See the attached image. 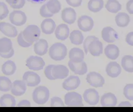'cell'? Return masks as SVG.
I'll return each instance as SVG.
<instances>
[{
    "label": "cell",
    "instance_id": "7c38bea8",
    "mask_svg": "<svg viewBox=\"0 0 133 112\" xmlns=\"http://www.w3.org/2000/svg\"><path fill=\"white\" fill-rule=\"evenodd\" d=\"M81 80L78 76H70L63 83V88L67 91L76 89L80 86Z\"/></svg>",
    "mask_w": 133,
    "mask_h": 112
},
{
    "label": "cell",
    "instance_id": "f35d334b",
    "mask_svg": "<svg viewBox=\"0 0 133 112\" xmlns=\"http://www.w3.org/2000/svg\"><path fill=\"white\" fill-rule=\"evenodd\" d=\"M9 11L7 5L3 2H0V20L7 18Z\"/></svg>",
    "mask_w": 133,
    "mask_h": 112
},
{
    "label": "cell",
    "instance_id": "30bf717a",
    "mask_svg": "<svg viewBox=\"0 0 133 112\" xmlns=\"http://www.w3.org/2000/svg\"><path fill=\"white\" fill-rule=\"evenodd\" d=\"M23 80L27 86L35 87L37 86L41 82L40 76L36 73L32 71H27L24 73L23 76Z\"/></svg>",
    "mask_w": 133,
    "mask_h": 112
},
{
    "label": "cell",
    "instance_id": "1f68e13d",
    "mask_svg": "<svg viewBox=\"0 0 133 112\" xmlns=\"http://www.w3.org/2000/svg\"><path fill=\"white\" fill-rule=\"evenodd\" d=\"M122 66L128 72H133V56L125 55L122 59Z\"/></svg>",
    "mask_w": 133,
    "mask_h": 112
},
{
    "label": "cell",
    "instance_id": "bcb514c9",
    "mask_svg": "<svg viewBox=\"0 0 133 112\" xmlns=\"http://www.w3.org/2000/svg\"><path fill=\"white\" fill-rule=\"evenodd\" d=\"M126 9L128 13L133 14V0H129L127 3Z\"/></svg>",
    "mask_w": 133,
    "mask_h": 112
},
{
    "label": "cell",
    "instance_id": "ffe728a7",
    "mask_svg": "<svg viewBox=\"0 0 133 112\" xmlns=\"http://www.w3.org/2000/svg\"><path fill=\"white\" fill-rule=\"evenodd\" d=\"M70 34V29L68 26L64 24H60L56 28L55 34L58 40H65L68 39Z\"/></svg>",
    "mask_w": 133,
    "mask_h": 112
},
{
    "label": "cell",
    "instance_id": "ee69618b",
    "mask_svg": "<svg viewBox=\"0 0 133 112\" xmlns=\"http://www.w3.org/2000/svg\"><path fill=\"white\" fill-rule=\"evenodd\" d=\"M67 4L72 7H80L82 5V0H66Z\"/></svg>",
    "mask_w": 133,
    "mask_h": 112
},
{
    "label": "cell",
    "instance_id": "7bdbcfd3",
    "mask_svg": "<svg viewBox=\"0 0 133 112\" xmlns=\"http://www.w3.org/2000/svg\"><path fill=\"white\" fill-rule=\"evenodd\" d=\"M54 65H49L47 66L44 70V73L47 78L50 80H55V78L52 75V69Z\"/></svg>",
    "mask_w": 133,
    "mask_h": 112
},
{
    "label": "cell",
    "instance_id": "d6986e66",
    "mask_svg": "<svg viewBox=\"0 0 133 112\" xmlns=\"http://www.w3.org/2000/svg\"><path fill=\"white\" fill-rule=\"evenodd\" d=\"M117 99L116 96L112 93L104 94L101 99V104L103 107H113L116 105Z\"/></svg>",
    "mask_w": 133,
    "mask_h": 112
},
{
    "label": "cell",
    "instance_id": "8fae6325",
    "mask_svg": "<svg viewBox=\"0 0 133 112\" xmlns=\"http://www.w3.org/2000/svg\"><path fill=\"white\" fill-rule=\"evenodd\" d=\"M102 37L107 42L113 43L118 39V34L112 27L107 26L103 29Z\"/></svg>",
    "mask_w": 133,
    "mask_h": 112
},
{
    "label": "cell",
    "instance_id": "484cf974",
    "mask_svg": "<svg viewBox=\"0 0 133 112\" xmlns=\"http://www.w3.org/2000/svg\"><path fill=\"white\" fill-rule=\"evenodd\" d=\"M115 21L117 25L120 27L128 26L130 22L129 16L125 13H119L115 17Z\"/></svg>",
    "mask_w": 133,
    "mask_h": 112
},
{
    "label": "cell",
    "instance_id": "836d02e7",
    "mask_svg": "<svg viewBox=\"0 0 133 112\" xmlns=\"http://www.w3.org/2000/svg\"><path fill=\"white\" fill-rule=\"evenodd\" d=\"M46 6L48 10L53 14L58 13L61 9V4L58 0H49Z\"/></svg>",
    "mask_w": 133,
    "mask_h": 112
},
{
    "label": "cell",
    "instance_id": "ba28073f",
    "mask_svg": "<svg viewBox=\"0 0 133 112\" xmlns=\"http://www.w3.org/2000/svg\"><path fill=\"white\" fill-rule=\"evenodd\" d=\"M83 98L87 103L92 106L97 105L100 100L99 93L94 89L86 90L83 94Z\"/></svg>",
    "mask_w": 133,
    "mask_h": 112
},
{
    "label": "cell",
    "instance_id": "7dc6e473",
    "mask_svg": "<svg viewBox=\"0 0 133 112\" xmlns=\"http://www.w3.org/2000/svg\"><path fill=\"white\" fill-rule=\"evenodd\" d=\"M14 54V50L13 49L9 53H0V56L4 58H10L13 56Z\"/></svg>",
    "mask_w": 133,
    "mask_h": 112
},
{
    "label": "cell",
    "instance_id": "b9f144b4",
    "mask_svg": "<svg viewBox=\"0 0 133 112\" xmlns=\"http://www.w3.org/2000/svg\"><path fill=\"white\" fill-rule=\"evenodd\" d=\"M99 39L97 37H96L95 36H93V35H91V36H88L85 40L84 41L83 43V47H84V51L85 52V53L87 54L88 52V46L90 44V43L93 41L94 40H98Z\"/></svg>",
    "mask_w": 133,
    "mask_h": 112
},
{
    "label": "cell",
    "instance_id": "f546056e",
    "mask_svg": "<svg viewBox=\"0 0 133 112\" xmlns=\"http://www.w3.org/2000/svg\"><path fill=\"white\" fill-rule=\"evenodd\" d=\"M70 40L71 43L75 45H81L84 40V36L79 30H74L70 35Z\"/></svg>",
    "mask_w": 133,
    "mask_h": 112
},
{
    "label": "cell",
    "instance_id": "83f0119b",
    "mask_svg": "<svg viewBox=\"0 0 133 112\" xmlns=\"http://www.w3.org/2000/svg\"><path fill=\"white\" fill-rule=\"evenodd\" d=\"M16 101L13 96L5 94L0 98V106L5 107H13L16 105Z\"/></svg>",
    "mask_w": 133,
    "mask_h": 112
},
{
    "label": "cell",
    "instance_id": "c3c4849f",
    "mask_svg": "<svg viewBox=\"0 0 133 112\" xmlns=\"http://www.w3.org/2000/svg\"><path fill=\"white\" fill-rule=\"evenodd\" d=\"M17 106L19 107H31V103L28 100H23L19 103Z\"/></svg>",
    "mask_w": 133,
    "mask_h": 112
},
{
    "label": "cell",
    "instance_id": "7402d4cb",
    "mask_svg": "<svg viewBox=\"0 0 133 112\" xmlns=\"http://www.w3.org/2000/svg\"><path fill=\"white\" fill-rule=\"evenodd\" d=\"M48 43L46 40L43 39L38 40L34 44V52L38 55L43 56L48 52Z\"/></svg>",
    "mask_w": 133,
    "mask_h": 112
},
{
    "label": "cell",
    "instance_id": "d6a6232c",
    "mask_svg": "<svg viewBox=\"0 0 133 112\" xmlns=\"http://www.w3.org/2000/svg\"><path fill=\"white\" fill-rule=\"evenodd\" d=\"M13 49V44L11 40L7 38H3L0 39V53H9Z\"/></svg>",
    "mask_w": 133,
    "mask_h": 112
},
{
    "label": "cell",
    "instance_id": "e575fe53",
    "mask_svg": "<svg viewBox=\"0 0 133 112\" xmlns=\"http://www.w3.org/2000/svg\"><path fill=\"white\" fill-rule=\"evenodd\" d=\"M12 84L11 81L7 77L0 76V91H9L11 90Z\"/></svg>",
    "mask_w": 133,
    "mask_h": 112
},
{
    "label": "cell",
    "instance_id": "f6af8a7d",
    "mask_svg": "<svg viewBox=\"0 0 133 112\" xmlns=\"http://www.w3.org/2000/svg\"><path fill=\"white\" fill-rule=\"evenodd\" d=\"M126 41L129 45L133 46V32H130L127 35Z\"/></svg>",
    "mask_w": 133,
    "mask_h": 112
},
{
    "label": "cell",
    "instance_id": "8992f818",
    "mask_svg": "<svg viewBox=\"0 0 133 112\" xmlns=\"http://www.w3.org/2000/svg\"><path fill=\"white\" fill-rule=\"evenodd\" d=\"M9 19L12 23L16 26H22L25 24L27 18L25 13L21 11H14L10 14Z\"/></svg>",
    "mask_w": 133,
    "mask_h": 112
},
{
    "label": "cell",
    "instance_id": "6da1fadb",
    "mask_svg": "<svg viewBox=\"0 0 133 112\" xmlns=\"http://www.w3.org/2000/svg\"><path fill=\"white\" fill-rule=\"evenodd\" d=\"M50 57L55 61L64 59L67 54V48L62 43L57 42L53 44L49 49Z\"/></svg>",
    "mask_w": 133,
    "mask_h": 112
},
{
    "label": "cell",
    "instance_id": "3957f363",
    "mask_svg": "<svg viewBox=\"0 0 133 112\" xmlns=\"http://www.w3.org/2000/svg\"><path fill=\"white\" fill-rule=\"evenodd\" d=\"M23 35L28 42L34 43L39 39L41 30L40 28L36 25H29L23 31Z\"/></svg>",
    "mask_w": 133,
    "mask_h": 112
},
{
    "label": "cell",
    "instance_id": "d4e9b609",
    "mask_svg": "<svg viewBox=\"0 0 133 112\" xmlns=\"http://www.w3.org/2000/svg\"><path fill=\"white\" fill-rule=\"evenodd\" d=\"M105 54L109 59L116 60L119 57L120 50L118 46L115 44H109L105 47L104 50Z\"/></svg>",
    "mask_w": 133,
    "mask_h": 112
},
{
    "label": "cell",
    "instance_id": "4316f807",
    "mask_svg": "<svg viewBox=\"0 0 133 112\" xmlns=\"http://www.w3.org/2000/svg\"><path fill=\"white\" fill-rule=\"evenodd\" d=\"M17 69V66L13 61L8 60L4 63L2 66V71L7 76H10L14 74Z\"/></svg>",
    "mask_w": 133,
    "mask_h": 112
},
{
    "label": "cell",
    "instance_id": "2e32d148",
    "mask_svg": "<svg viewBox=\"0 0 133 112\" xmlns=\"http://www.w3.org/2000/svg\"><path fill=\"white\" fill-rule=\"evenodd\" d=\"M0 31L10 38H15L18 35L17 28L12 25L6 22L0 23Z\"/></svg>",
    "mask_w": 133,
    "mask_h": 112
},
{
    "label": "cell",
    "instance_id": "9c48e42d",
    "mask_svg": "<svg viewBox=\"0 0 133 112\" xmlns=\"http://www.w3.org/2000/svg\"><path fill=\"white\" fill-rule=\"evenodd\" d=\"M94 25L93 19L88 16H82L78 20V26L81 31L88 32L92 29Z\"/></svg>",
    "mask_w": 133,
    "mask_h": 112
},
{
    "label": "cell",
    "instance_id": "ab89813d",
    "mask_svg": "<svg viewBox=\"0 0 133 112\" xmlns=\"http://www.w3.org/2000/svg\"><path fill=\"white\" fill-rule=\"evenodd\" d=\"M51 106L52 107H64V104L60 98L54 97L51 100Z\"/></svg>",
    "mask_w": 133,
    "mask_h": 112
},
{
    "label": "cell",
    "instance_id": "7a4b0ae2",
    "mask_svg": "<svg viewBox=\"0 0 133 112\" xmlns=\"http://www.w3.org/2000/svg\"><path fill=\"white\" fill-rule=\"evenodd\" d=\"M49 97V90L45 86H40L37 87L33 93V100L37 104H45L48 101Z\"/></svg>",
    "mask_w": 133,
    "mask_h": 112
},
{
    "label": "cell",
    "instance_id": "60d3db41",
    "mask_svg": "<svg viewBox=\"0 0 133 112\" xmlns=\"http://www.w3.org/2000/svg\"><path fill=\"white\" fill-rule=\"evenodd\" d=\"M40 13L41 16L43 18H50L54 16L53 14L50 12L48 10L46 4L43 5L40 8Z\"/></svg>",
    "mask_w": 133,
    "mask_h": 112
},
{
    "label": "cell",
    "instance_id": "8d00e7d4",
    "mask_svg": "<svg viewBox=\"0 0 133 112\" xmlns=\"http://www.w3.org/2000/svg\"><path fill=\"white\" fill-rule=\"evenodd\" d=\"M124 95L127 99L133 101V84L126 85L124 89Z\"/></svg>",
    "mask_w": 133,
    "mask_h": 112
},
{
    "label": "cell",
    "instance_id": "44dd1931",
    "mask_svg": "<svg viewBox=\"0 0 133 112\" xmlns=\"http://www.w3.org/2000/svg\"><path fill=\"white\" fill-rule=\"evenodd\" d=\"M106 70L109 76L112 78H116L121 74L122 69L117 62H111L107 65Z\"/></svg>",
    "mask_w": 133,
    "mask_h": 112
},
{
    "label": "cell",
    "instance_id": "5bb4252c",
    "mask_svg": "<svg viewBox=\"0 0 133 112\" xmlns=\"http://www.w3.org/2000/svg\"><path fill=\"white\" fill-rule=\"evenodd\" d=\"M61 17L64 22L68 24L72 25L76 20L77 14L73 8H66L62 11Z\"/></svg>",
    "mask_w": 133,
    "mask_h": 112
},
{
    "label": "cell",
    "instance_id": "52a82bcc",
    "mask_svg": "<svg viewBox=\"0 0 133 112\" xmlns=\"http://www.w3.org/2000/svg\"><path fill=\"white\" fill-rule=\"evenodd\" d=\"M87 82L94 87H102L105 84V80L103 77L98 73L91 72L87 76Z\"/></svg>",
    "mask_w": 133,
    "mask_h": 112
},
{
    "label": "cell",
    "instance_id": "74e56055",
    "mask_svg": "<svg viewBox=\"0 0 133 112\" xmlns=\"http://www.w3.org/2000/svg\"><path fill=\"white\" fill-rule=\"evenodd\" d=\"M17 41L20 46L23 47H29L31 46L33 43L28 42L26 40H25L23 35V32H21L17 38Z\"/></svg>",
    "mask_w": 133,
    "mask_h": 112
},
{
    "label": "cell",
    "instance_id": "d590c367",
    "mask_svg": "<svg viewBox=\"0 0 133 112\" xmlns=\"http://www.w3.org/2000/svg\"><path fill=\"white\" fill-rule=\"evenodd\" d=\"M6 1L14 9H20L25 4V0H6Z\"/></svg>",
    "mask_w": 133,
    "mask_h": 112
},
{
    "label": "cell",
    "instance_id": "f907efd6",
    "mask_svg": "<svg viewBox=\"0 0 133 112\" xmlns=\"http://www.w3.org/2000/svg\"><path fill=\"white\" fill-rule=\"evenodd\" d=\"M29 2H31L33 3H42L44 2H45L46 0H28Z\"/></svg>",
    "mask_w": 133,
    "mask_h": 112
},
{
    "label": "cell",
    "instance_id": "5b68a950",
    "mask_svg": "<svg viewBox=\"0 0 133 112\" xmlns=\"http://www.w3.org/2000/svg\"><path fill=\"white\" fill-rule=\"evenodd\" d=\"M26 65L29 69L39 71L43 69L45 62L43 59L38 56H31L26 60Z\"/></svg>",
    "mask_w": 133,
    "mask_h": 112
},
{
    "label": "cell",
    "instance_id": "ac0fdd59",
    "mask_svg": "<svg viewBox=\"0 0 133 112\" xmlns=\"http://www.w3.org/2000/svg\"><path fill=\"white\" fill-rule=\"evenodd\" d=\"M103 44L99 39L94 40L88 46V51L94 56H99L103 53Z\"/></svg>",
    "mask_w": 133,
    "mask_h": 112
},
{
    "label": "cell",
    "instance_id": "cb8c5ba5",
    "mask_svg": "<svg viewBox=\"0 0 133 112\" xmlns=\"http://www.w3.org/2000/svg\"><path fill=\"white\" fill-rule=\"evenodd\" d=\"M56 27V25L55 21L51 19L44 20L41 25L42 32L46 34H51L53 33Z\"/></svg>",
    "mask_w": 133,
    "mask_h": 112
},
{
    "label": "cell",
    "instance_id": "e0dca14e",
    "mask_svg": "<svg viewBox=\"0 0 133 112\" xmlns=\"http://www.w3.org/2000/svg\"><path fill=\"white\" fill-rule=\"evenodd\" d=\"M69 71L66 66L63 65H54L52 69V75L55 79H63L69 75Z\"/></svg>",
    "mask_w": 133,
    "mask_h": 112
},
{
    "label": "cell",
    "instance_id": "4fadbf2b",
    "mask_svg": "<svg viewBox=\"0 0 133 112\" xmlns=\"http://www.w3.org/2000/svg\"><path fill=\"white\" fill-rule=\"evenodd\" d=\"M27 90V85L23 80H16L12 84L11 88L12 94L16 96L24 95Z\"/></svg>",
    "mask_w": 133,
    "mask_h": 112
},
{
    "label": "cell",
    "instance_id": "681fc988",
    "mask_svg": "<svg viewBox=\"0 0 133 112\" xmlns=\"http://www.w3.org/2000/svg\"><path fill=\"white\" fill-rule=\"evenodd\" d=\"M119 107H132V105L128 101H124L120 103V104L119 105Z\"/></svg>",
    "mask_w": 133,
    "mask_h": 112
},
{
    "label": "cell",
    "instance_id": "9a60e30c",
    "mask_svg": "<svg viewBox=\"0 0 133 112\" xmlns=\"http://www.w3.org/2000/svg\"><path fill=\"white\" fill-rule=\"evenodd\" d=\"M68 66L75 74L79 75L85 74L88 70L86 63L84 61L81 62L75 63L70 60L68 62Z\"/></svg>",
    "mask_w": 133,
    "mask_h": 112
},
{
    "label": "cell",
    "instance_id": "f1b7e54d",
    "mask_svg": "<svg viewBox=\"0 0 133 112\" xmlns=\"http://www.w3.org/2000/svg\"><path fill=\"white\" fill-rule=\"evenodd\" d=\"M105 7L108 12L116 13L122 9V6L117 0H108Z\"/></svg>",
    "mask_w": 133,
    "mask_h": 112
},
{
    "label": "cell",
    "instance_id": "603a6c76",
    "mask_svg": "<svg viewBox=\"0 0 133 112\" xmlns=\"http://www.w3.org/2000/svg\"><path fill=\"white\" fill-rule=\"evenodd\" d=\"M69 57L70 60L73 62H81L84 61V53L83 50L79 48L74 47L70 50Z\"/></svg>",
    "mask_w": 133,
    "mask_h": 112
},
{
    "label": "cell",
    "instance_id": "277c9868",
    "mask_svg": "<svg viewBox=\"0 0 133 112\" xmlns=\"http://www.w3.org/2000/svg\"><path fill=\"white\" fill-rule=\"evenodd\" d=\"M65 103L69 107L84 106L81 95L75 92L66 93L65 96Z\"/></svg>",
    "mask_w": 133,
    "mask_h": 112
},
{
    "label": "cell",
    "instance_id": "4dcf8cb0",
    "mask_svg": "<svg viewBox=\"0 0 133 112\" xmlns=\"http://www.w3.org/2000/svg\"><path fill=\"white\" fill-rule=\"evenodd\" d=\"M103 7V0H90L88 4V9L93 13H97L100 12Z\"/></svg>",
    "mask_w": 133,
    "mask_h": 112
}]
</instances>
